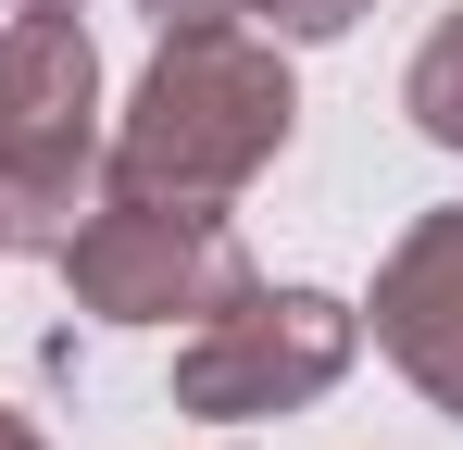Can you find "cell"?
<instances>
[{
	"mask_svg": "<svg viewBox=\"0 0 463 450\" xmlns=\"http://www.w3.org/2000/svg\"><path fill=\"white\" fill-rule=\"evenodd\" d=\"M51 263H63L88 325H201L213 300L250 288V250H238L226 213H201V201H126V188H100L51 238Z\"/></svg>",
	"mask_w": 463,
	"mask_h": 450,
	"instance_id": "cell-4",
	"label": "cell"
},
{
	"mask_svg": "<svg viewBox=\"0 0 463 450\" xmlns=\"http://www.w3.org/2000/svg\"><path fill=\"white\" fill-rule=\"evenodd\" d=\"M364 13H376V0H263V25H276V38H351Z\"/></svg>",
	"mask_w": 463,
	"mask_h": 450,
	"instance_id": "cell-7",
	"label": "cell"
},
{
	"mask_svg": "<svg viewBox=\"0 0 463 450\" xmlns=\"http://www.w3.org/2000/svg\"><path fill=\"white\" fill-rule=\"evenodd\" d=\"M364 338L388 351V375L463 426V201L413 213L376 263V300H364Z\"/></svg>",
	"mask_w": 463,
	"mask_h": 450,
	"instance_id": "cell-5",
	"label": "cell"
},
{
	"mask_svg": "<svg viewBox=\"0 0 463 450\" xmlns=\"http://www.w3.org/2000/svg\"><path fill=\"white\" fill-rule=\"evenodd\" d=\"M0 13H13V0H0Z\"/></svg>",
	"mask_w": 463,
	"mask_h": 450,
	"instance_id": "cell-11",
	"label": "cell"
},
{
	"mask_svg": "<svg viewBox=\"0 0 463 450\" xmlns=\"http://www.w3.org/2000/svg\"><path fill=\"white\" fill-rule=\"evenodd\" d=\"M151 25H263V0H138Z\"/></svg>",
	"mask_w": 463,
	"mask_h": 450,
	"instance_id": "cell-8",
	"label": "cell"
},
{
	"mask_svg": "<svg viewBox=\"0 0 463 450\" xmlns=\"http://www.w3.org/2000/svg\"><path fill=\"white\" fill-rule=\"evenodd\" d=\"M288 126H301V75L263 25H163L126 113H113V138H100V188L226 213L288 150Z\"/></svg>",
	"mask_w": 463,
	"mask_h": 450,
	"instance_id": "cell-1",
	"label": "cell"
},
{
	"mask_svg": "<svg viewBox=\"0 0 463 450\" xmlns=\"http://www.w3.org/2000/svg\"><path fill=\"white\" fill-rule=\"evenodd\" d=\"M100 51H88L76 0H13L0 13V225L13 238H63L100 188Z\"/></svg>",
	"mask_w": 463,
	"mask_h": 450,
	"instance_id": "cell-2",
	"label": "cell"
},
{
	"mask_svg": "<svg viewBox=\"0 0 463 450\" xmlns=\"http://www.w3.org/2000/svg\"><path fill=\"white\" fill-rule=\"evenodd\" d=\"M0 250H13V225H0Z\"/></svg>",
	"mask_w": 463,
	"mask_h": 450,
	"instance_id": "cell-10",
	"label": "cell"
},
{
	"mask_svg": "<svg viewBox=\"0 0 463 450\" xmlns=\"http://www.w3.org/2000/svg\"><path fill=\"white\" fill-rule=\"evenodd\" d=\"M0 450H51V438H38V426H25V413H0Z\"/></svg>",
	"mask_w": 463,
	"mask_h": 450,
	"instance_id": "cell-9",
	"label": "cell"
},
{
	"mask_svg": "<svg viewBox=\"0 0 463 450\" xmlns=\"http://www.w3.org/2000/svg\"><path fill=\"white\" fill-rule=\"evenodd\" d=\"M351 363H364V300L263 288L250 276L238 300H213L175 338V413H201V426H276V413H313Z\"/></svg>",
	"mask_w": 463,
	"mask_h": 450,
	"instance_id": "cell-3",
	"label": "cell"
},
{
	"mask_svg": "<svg viewBox=\"0 0 463 450\" xmlns=\"http://www.w3.org/2000/svg\"><path fill=\"white\" fill-rule=\"evenodd\" d=\"M76 13H88V0H76Z\"/></svg>",
	"mask_w": 463,
	"mask_h": 450,
	"instance_id": "cell-12",
	"label": "cell"
},
{
	"mask_svg": "<svg viewBox=\"0 0 463 450\" xmlns=\"http://www.w3.org/2000/svg\"><path fill=\"white\" fill-rule=\"evenodd\" d=\"M401 113H413L426 150H463V13L426 25V51H413V75H401Z\"/></svg>",
	"mask_w": 463,
	"mask_h": 450,
	"instance_id": "cell-6",
	"label": "cell"
}]
</instances>
